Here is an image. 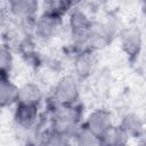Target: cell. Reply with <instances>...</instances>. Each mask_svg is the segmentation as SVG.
<instances>
[{"label":"cell","instance_id":"6da1fadb","mask_svg":"<svg viewBox=\"0 0 146 146\" xmlns=\"http://www.w3.org/2000/svg\"><path fill=\"white\" fill-rule=\"evenodd\" d=\"M36 115V106L19 103L15 113V120L19 125L30 127L35 119Z\"/></svg>","mask_w":146,"mask_h":146},{"label":"cell","instance_id":"7a4b0ae2","mask_svg":"<svg viewBox=\"0 0 146 146\" xmlns=\"http://www.w3.org/2000/svg\"><path fill=\"white\" fill-rule=\"evenodd\" d=\"M19 100V90L10 83L7 75H1V105H11Z\"/></svg>","mask_w":146,"mask_h":146},{"label":"cell","instance_id":"3957f363","mask_svg":"<svg viewBox=\"0 0 146 146\" xmlns=\"http://www.w3.org/2000/svg\"><path fill=\"white\" fill-rule=\"evenodd\" d=\"M122 44L123 49L129 56H136L140 48V38L138 31L133 29L127 30L122 34Z\"/></svg>","mask_w":146,"mask_h":146},{"label":"cell","instance_id":"277c9868","mask_svg":"<svg viewBox=\"0 0 146 146\" xmlns=\"http://www.w3.org/2000/svg\"><path fill=\"white\" fill-rule=\"evenodd\" d=\"M98 144H102L103 146H124L123 129L108 128L98 137Z\"/></svg>","mask_w":146,"mask_h":146},{"label":"cell","instance_id":"5b68a950","mask_svg":"<svg viewBox=\"0 0 146 146\" xmlns=\"http://www.w3.org/2000/svg\"><path fill=\"white\" fill-rule=\"evenodd\" d=\"M10 6L13 13L23 18H30L38 8V3L34 1H13L10 2Z\"/></svg>","mask_w":146,"mask_h":146},{"label":"cell","instance_id":"8992f818","mask_svg":"<svg viewBox=\"0 0 146 146\" xmlns=\"http://www.w3.org/2000/svg\"><path fill=\"white\" fill-rule=\"evenodd\" d=\"M89 26V22L86 19V17L79 13L75 11L74 15H72V30L75 33H82L84 32Z\"/></svg>","mask_w":146,"mask_h":146}]
</instances>
